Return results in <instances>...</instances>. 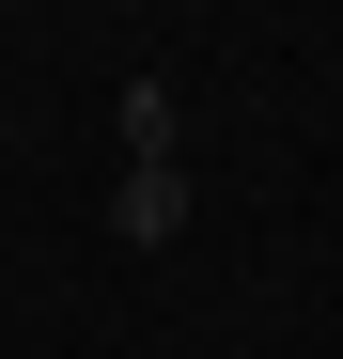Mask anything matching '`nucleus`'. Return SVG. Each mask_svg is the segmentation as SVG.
<instances>
[{
	"label": "nucleus",
	"mask_w": 343,
	"mask_h": 359,
	"mask_svg": "<svg viewBox=\"0 0 343 359\" xmlns=\"http://www.w3.org/2000/svg\"><path fill=\"white\" fill-rule=\"evenodd\" d=\"M109 234H125V250H172V234H188V156H125V188H109Z\"/></svg>",
	"instance_id": "nucleus-1"
},
{
	"label": "nucleus",
	"mask_w": 343,
	"mask_h": 359,
	"mask_svg": "<svg viewBox=\"0 0 343 359\" xmlns=\"http://www.w3.org/2000/svg\"><path fill=\"white\" fill-rule=\"evenodd\" d=\"M125 156H188V109H172V79H125Z\"/></svg>",
	"instance_id": "nucleus-2"
}]
</instances>
